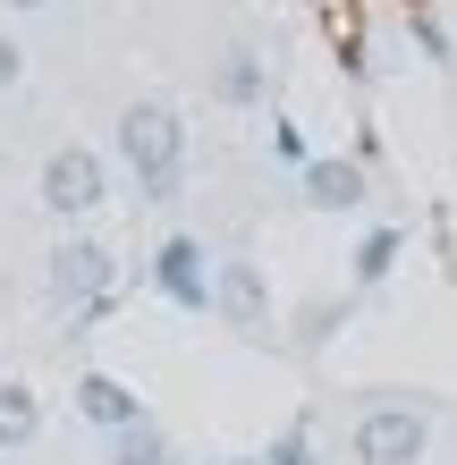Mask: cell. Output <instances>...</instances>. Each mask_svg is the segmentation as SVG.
Returning <instances> with one entry per match:
<instances>
[{
  "label": "cell",
  "mask_w": 457,
  "mask_h": 465,
  "mask_svg": "<svg viewBox=\"0 0 457 465\" xmlns=\"http://www.w3.org/2000/svg\"><path fill=\"white\" fill-rule=\"evenodd\" d=\"M119 161L136 170L144 203H178V178H186V127L170 102H127L119 111Z\"/></svg>",
  "instance_id": "cell-1"
},
{
  "label": "cell",
  "mask_w": 457,
  "mask_h": 465,
  "mask_svg": "<svg viewBox=\"0 0 457 465\" xmlns=\"http://www.w3.org/2000/svg\"><path fill=\"white\" fill-rule=\"evenodd\" d=\"M35 195H43V212H51V221L85 229L94 212L111 203V161H102V153H85V144H60V153L43 161V186H35Z\"/></svg>",
  "instance_id": "cell-2"
},
{
  "label": "cell",
  "mask_w": 457,
  "mask_h": 465,
  "mask_svg": "<svg viewBox=\"0 0 457 465\" xmlns=\"http://www.w3.org/2000/svg\"><path fill=\"white\" fill-rule=\"evenodd\" d=\"M111 280H119V254H111L102 237H60V245L43 254V288L60 296V305H102Z\"/></svg>",
  "instance_id": "cell-3"
},
{
  "label": "cell",
  "mask_w": 457,
  "mask_h": 465,
  "mask_svg": "<svg viewBox=\"0 0 457 465\" xmlns=\"http://www.w3.org/2000/svg\"><path fill=\"white\" fill-rule=\"evenodd\" d=\"M423 449H432L423 406H373L356 423V465H423Z\"/></svg>",
  "instance_id": "cell-4"
},
{
  "label": "cell",
  "mask_w": 457,
  "mask_h": 465,
  "mask_svg": "<svg viewBox=\"0 0 457 465\" xmlns=\"http://www.w3.org/2000/svg\"><path fill=\"white\" fill-rule=\"evenodd\" d=\"M153 288L170 296V305H212V254L195 237H161V254H153Z\"/></svg>",
  "instance_id": "cell-5"
},
{
  "label": "cell",
  "mask_w": 457,
  "mask_h": 465,
  "mask_svg": "<svg viewBox=\"0 0 457 465\" xmlns=\"http://www.w3.org/2000/svg\"><path fill=\"white\" fill-rule=\"evenodd\" d=\"M76 415L94 431H127V423H144V398L127 390V381H111V372H85L76 381Z\"/></svg>",
  "instance_id": "cell-6"
},
{
  "label": "cell",
  "mask_w": 457,
  "mask_h": 465,
  "mask_svg": "<svg viewBox=\"0 0 457 465\" xmlns=\"http://www.w3.org/2000/svg\"><path fill=\"white\" fill-rule=\"evenodd\" d=\"M212 305L254 331V322L272 313V288H263V271H254V262H212Z\"/></svg>",
  "instance_id": "cell-7"
},
{
  "label": "cell",
  "mask_w": 457,
  "mask_h": 465,
  "mask_svg": "<svg viewBox=\"0 0 457 465\" xmlns=\"http://www.w3.org/2000/svg\"><path fill=\"white\" fill-rule=\"evenodd\" d=\"M305 203L313 212H356L364 203V170L356 161H305Z\"/></svg>",
  "instance_id": "cell-8"
},
{
  "label": "cell",
  "mask_w": 457,
  "mask_h": 465,
  "mask_svg": "<svg viewBox=\"0 0 457 465\" xmlns=\"http://www.w3.org/2000/svg\"><path fill=\"white\" fill-rule=\"evenodd\" d=\"M25 440H43V398L25 381H0V457L25 449Z\"/></svg>",
  "instance_id": "cell-9"
},
{
  "label": "cell",
  "mask_w": 457,
  "mask_h": 465,
  "mask_svg": "<svg viewBox=\"0 0 457 465\" xmlns=\"http://www.w3.org/2000/svg\"><path fill=\"white\" fill-rule=\"evenodd\" d=\"M212 94H221L229 111H254V102L272 94V68H263L254 51H229V60H221V76H212Z\"/></svg>",
  "instance_id": "cell-10"
},
{
  "label": "cell",
  "mask_w": 457,
  "mask_h": 465,
  "mask_svg": "<svg viewBox=\"0 0 457 465\" xmlns=\"http://www.w3.org/2000/svg\"><path fill=\"white\" fill-rule=\"evenodd\" d=\"M111 465H170V449H161L153 423H127V431H111Z\"/></svg>",
  "instance_id": "cell-11"
},
{
  "label": "cell",
  "mask_w": 457,
  "mask_h": 465,
  "mask_svg": "<svg viewBox=\"0 0 457 465\" xmlns=\"http://www.w3.org/2000/svg\"><path fill=\"white\" fill-rule=\"evenodd\" d=\"M398 245H407L398 229H364V245H356V280H364V288H373V280H390V262H398Z\"/></svg>",
  "instance_id": "cell-12"
},
{
  "label": "cell",
  "mask_w": 457,
  "mask_h": 465,
  "mask_svg": "<svg viewBox=\"0 0 457 465\" xmlns=\"http://www.w3.org/2000/svg\"><path fill=\"white\" fill-rule=\"evenodd\" d=\"M263 465H313V440H305V431H288V440H272Z\"/></svg>",
  "instance_id": "cell-13"
},
{
  "label": "cell",
  "mask_w": 457,
  "mask_h": 465,
  "mask_svg": "<svg viewBox=\"0 0 457 465\" xmlns=\"http://www.w3.org/2000/svg\"><path fill=\"white\" fill-rule=\"evenodd\" d=\"M17 76H25V43H17V35H0V94H9Z\"/></svg>",
  "instance_id": "cell-14"
},
{
  "label": "cell",
  "mask_w": 457,
  "mask_h": 465,
  "mask_svg": "<svg viewBox=\"0 0 457 465\" xmlns=\"http://www.w3.org/2000/svg\"><path fill=\"white\" fill-rule=\"evenodd\" d=\"M0 9H17V17H35V9H51V0H0Z\"/></svg>",
  "instance_id": "cell-15"
},
{
  "label": "cell",
  "mask_w": 457,
  "mask_h": 465,
  "mask_svg": "<svg viewBox=\"0 0 457 465\" xmlns=\"http://www.w3.org/2000/svg\"><path fill=\"white\" fill-rule=\"evenodd\" d=\"M212 465H229V457H212Z\"/></svg>",
  "instance_id": "cell-16"
},
{
  "label": "cell",
  "mask_w": 457,
  "mask_h": 465,
  "mask_svg": "<svg viewBox=\"0 0 457 465\" xmlns=\"http://www.w3.org/2000/svg\"><path fill=\"white\" fill-rule=\"evenodd\" d=\"M0 465H9V457H0Z\"/></svg>",
  "instance_id": "cell-17"
}]
</instances>
